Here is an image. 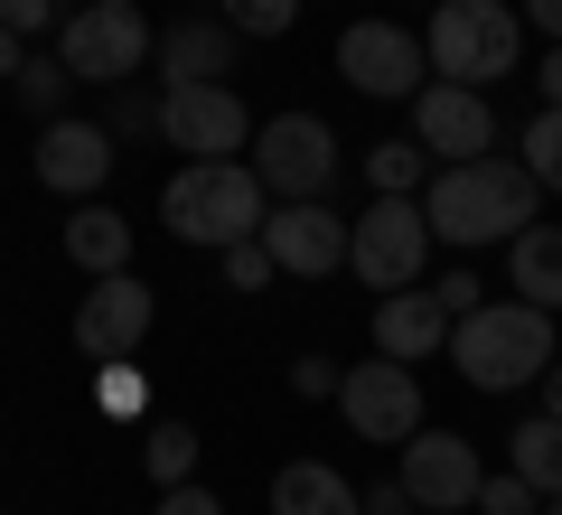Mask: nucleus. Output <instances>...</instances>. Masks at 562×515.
I'll return each mask as SVG.
<instances>
[{"instance_id":"f257e3e1","label":"nucleus","mask_w":562,"mask_h":515,"mask_svg":"<svg viewBox=\"0 0 562 515\" xmlns=\"http://www.w3.org/2000/svg\"><path fill=\"white\" fill-rule=\"evenodd\" d=\"M535 198L543 188L525 179V159H497V150H479V159H450V169H431L422 179V225H431V244H506L516 225H535Z\"/></svg>"},{"instance_id":"f03ea898","label":"nucleus","mask_w":562,"mask_h":515,"mask_svg":"<svg viewBox=\"0 0 562 515\" xmlns=\"http://www.w3.org/2000/svg\"><path fill=\"white\" fill-rule=\"evenodd\" d=\"M441 347L479 394H516V384H535L553 366V310H535V300H469Z\"/></svg>"},{"instance_id":"7ed1b4c3","label":"nucleus","mask_w":562,"mask_h":515,"mask_svg":"<svg viewBox=\"0 0 562 515\" xmlns=\"http://www.w3.org/2000/svg\"><path fill=\"white\" fill-rule=\"evenodd\" d=\"M160 216H169L179 244L225 254V244H244L262 225V179L244 169V159H188V169L160 179Z\"/></svg>"},{"instance_id":"20e7f679","label":"nucleus","mask_w":562,"mask_h":515,"mask_svg":"<svg viewBox=\"0 0 562 515\" xmlns=\"http://www.w3.org/2000/svg\"><path fill=\"white\" fill-rule=\"evenodd\" d=\"M422 57H431V76H450V85H497V76H516V57H525V20L506 10V0H441L431 10V38H422Z\"/></svg>"},{"instance_id":"39448f33","label":"nucleus","mask_w":562,"mask_h":515,"mask_svg":"<svg viewBox=\"0 0 562 515\" xmlns=\"http://www.w3.org/2000/svg\"><path fill=\"white\" fill-rule=\"evenodd\" d=\"M150 38H160V29L140 20V0H85L57 29V66L76 85H132L140 66H150Z\"/></svg>"},{"instance_id":"423d86ee","label":"nucleus","mask_w":562,"mask_h":515,"mask_svg":"<svg viewBox=\"0 0 562 515\" xmlns=\"http://www.w3.org/2000/svg\"><path fill=\"white\" fill-rule=\"evenodd\" d=\"M244 169L262 179V198H328V179H338V132L319 113H272L254 132V159Z\"/></svg>"},{"instance_id":"0eeeda50","label":"nucleus","mask_w":562,"mask_h":515,"mask_svg":"<svg viewBox=\"0 0 562 515\" xmlns=\"http://www.w3.org/2000/svg\"><path fill=\"white\" fill-rule=\"evenodd\" d=\"M422 262H431V225L413 198H375L366 216H347V272L366 291H403V281H422Z\"/></svg>"},{"instance_id":"6e6552de","label":"nucleus","mask_w":562,"mask_h":515,"mask_svg":"<svg viewBox=\"0 0 562 515\" xmlns=\"http://www.w3.org/2000/svg\"><path fill=\"white\" fill-rule=\"evenodd\" d=\"M394 469H403V506L413 515H460L469 496H479V450H469L460 432H431L422 422L413 440H394Z\"/></svg>"},{"instance_id":"1a4fd4ad","label":"nucleus","mask_w":562,"mask_h":515,"mask_svg":"<svg viewBox=\"0 0 562 515\" xmlns=\"http://www.w3.org/2000/svg\"><path fill=\"white\" fill-rule=\"evenodd\" d=\"M254 244L272 254V272H301V281H328L347 262V216L328 198H281V206H262V225H254Z\"/></svg>"},{"instance_id":"9d476101","label":"nucleus","mask_w":562,"mask_h":515,"mask_svg":"<svg viewBox=\"0 0 562 515\" xmlns=\"http://www.w3.org/2000/svg\"><path fill=\"white\" fill-rule=\"evenodd\" d=\"M150 132H169V150H188V159H235L244 141H254L235 85H169V94L150 103Z\"/></svg>"},{"instance_id":"9b49d317","label":"nucleus","mask_w":562,"mask_h":515,"mask_svg":"<svg viewBox=\"0 0 562 515\" xmlns=\"http://www.w3.org/2000/svg\"><path fill=\"white\" fill-rule=\"evenodd\" d=\"M338 413L357 422L366 440H413L422 432V384H413V366H394V357H366V366H338Z\"/></svg>"},{"instance_id":"f8f14e48","label":"nucleus","mask_w":562,"mask_h":515,"mask_svg":"<svg viewBox=\"0 0 562 515\" xmlns=\"http://www.w3.org/2000/svg\"><path fill=\"white\" fill-rule=\"evenodd\" d=\"M413 141L431 159H479V150H497V113H487V94L479 85H450V76H431V85H413Z\"/></svg>"},{"instance_id":"ddd939ff","label":"nucleus","mask_w":562,"mask_h":515,"mask_svg":"<svg viewBox=\"0 0 562 515\" xmlns=\"http://www.w3.org/2000/svg\"><path fill=\"white\" fill-rule=\"evenodd\" d=\"M338 76L357 85V94L394 103V94H413V85H431V57H422L413 29H394V20H357V29L338 38Z\"/></svg>"},{"instance_id":"4468645a","label":"nucleus","mask_w":562,"mask_h":515,"mask_svg":"<svg viewBox=\"0 0 562 515\" xmlns=\"http://www.w3.org/2000/svg\"><path fill=\"white\" fill-rule=\"evenodd\" d=\"M140 337H150V281L94 272V291H85V310H76V347L113 366V357H132Z\"/></svg>"},{"instance_id":"2eb2a0df","label":"nucleus","mask_w":562,"mask_h":515,"mask_svg":"<svg viewBox=\"0 0 562 515\" xmlns=\"http://www.w3.org/2000/svg\"><path fill=\"white\" fill-rule=\"evenodd\" d=\"M113 159H122V150H113V132H103V122H66V113H57V122L38 132V179L57 188V198H76V206L103 198Z\"/></svg>"},{"instance_id":"dca6fc26","label":"nucleus","mask_w":562,"mask_h":515,"mask_svg":"<svg viewBox=\"0 0 562 515\" xmlns=\"http://www.w3.org/2000/svg\"><path fill=\"white\" fill-rule=\"evenodd\" d=\"M441 337H450V300L431 291V281H403V291H384V310H375V357L422 366V357H441Z\"/></svg>"},{"instance_id":"f3484780","label":"nucleus","mask_w":562,"mask_h":515,"mask_svg":"<svg viewBox=\"0 0 562 515\" xmlns=\"http://www.w3.org/2000/svg\"><path fill=\"white\" fill-rule=\"evenodd\" d=\"M150 57H160L169 85H225V66H235V29H225V20H179L169 38H150Z\"/></svg>"},{"instance_id":"a211bd4d","label":"nucleus","mask_w":562,"mask_h":515,"mask_svg":"<svg viewBox=\"0 0 562 515\" xmlns=\"http://www.w3.org/2000/svg\"><path fill=\"white\" fill-rule=\"evenodd\" d=\"M272 515H366V496L328 459H281L272 469Z\"/></svg>"},{"instance_id":"6ab92c4d","label":"nucleus","mask_w":562,"mask_h":515,"mask_svg":"<svg viewBox=\"0 0 562 515\" xmlns=\"http://www.w3.org/2000/svg\"><path fill=\"white\" fill-rule=\"evenodd\" d=\"M66 262H76V272H132V225L103 198H85L76 216H66Z\"/></svg>"},{"instance_id":"aec40b11","label":"nucleus","mask_w":562,"mask_h":515,"mask_svg":"<svg viewBox=\"0 0 562 515\" xmlns=\"http://www.w3.org/2000/svg\"><path fill=\"white\" fill-rule=\"evenodd\" d=\"M506 262H516V291L535 310H562V225H516L506 235Z\"/></svg>"},{"instance_id":"412c9836","label":"nucleus","mask_w":562,"mask_h":515,"mask_svg":"<svg viewBox=\"0 0 562 515\" xmlns=\"http://www.w3.org/2000/svg\"><path fill=\"white\" fill-rule=\"evenodd\" d=\"M506 450H516V478H525L535 496H562V422H553V413L516 422V440H506Z\"/></svg>"},{"instance_id":"4be33fe9","label":"nucleus","mask_w":562,"mask_h":515,"mask_svg":"<svg viewBox=\"0 0 562 515\" xmlns=\"http://www.w3.org/2000/svg\"><path fill=\"white\" fill-rule=\"evenodd\" d=\"M422 179H431V150H422V141L366 150V188H375V198H422Z\"/></svg>"},{"instance_id":"5701e85b","label":"nucleus","mask_w":562,"mask_h":515,"mask_svg":"<svg viewBox=\"0 0 562 515\" xmlns=\"http://www.w3.org/2000/svg\"><path fill=\"white\" fill-rule=\"evenodd\" d=\"M140 469H150V488H179V478L198 469V432H188V422H150V432H140Z\"/></svg>"},{"instance_id":"b1692460","label":"nucleus","mask_w":562,"mask_h":515,"mask_svg":"<svg viewBox=\"0 0 562 515\" xmlns=\"http://www.w3.org/2000/svg\"><path fill=\"white\" fill-rule=\"evenodd\" d=\"M525 179H535L543 198H562V103H543V113L525 122Z\"/></svg>"},{"instance_id":"393cba45","label":"nucleus","mask_w":562,"mask_h":515,"mask_svg":"<svg viewBox=\"0 0 562 515\" xmlns=\"http://www.w3.org/2000/svg\"><path fill=\"white\" fill-rule=\"evenodd\" d=\"M10 85H20V103H29L38 122H57V113H66V85H76V76H66L57 57H20V76H10Z\"/></svg>"},{"instance_id":"a878e982","label":"nucleus","mask_w":562,"mask_h":515,"mask_svg":"<svg viewBox=\"0 0 562 515\" xmlns=\"http://www.w3.org/2000/svg\"><path fill=\"white\" fill-rule=\"evenodd\" d=\"M216 20L235 38H281V29L301 20V0H216Z\"/></svg>"},{"instance_id":"bb28decb","label":"nucleus","mask_w":562,"mask_h":515,"mask_svg":"<svg viewBox=\"0 0 562 515\" xmlns=\"http://www.w3.org/2000/svg\"><path fill=\"white\" fill-rule=\"evenodd\" d=\"M469 506H479V515H535V488L506 469V478H479V496H469Z\"/></svg>"},{"instance_id":"cd10ccee","label":"nucleus","mask_w":562,"mask_h":515,"mask_svg":"<svg viewBox=\"0 0 562 515\" xmlns=\"http://www.w3.org/2000/svg\"><path fill=\"white\" fill-rule=\"evenodd\" d=\"M225 281H235V291H262V281H272V254H262L254 235H244V244H225Z\"/></svg>"},{"instance_id":"c85d7f7f","label":"nucleus","mask_w":562,"mask_h":515,"mask_svg":"<svg viewBox=\"0 0 562 515\" xmlns=\"http://www.w3.org/2000/svg\"><path fill=\"white\" fill-rule=\"evenodd\" d=\"M47 20H57V0H0V29H10V38H38Z\"/></svg>"},{"instance_id":"c756f323","label":"nucleus","mask_w":562,"mask_h":515,"mask_svg":"<svg viewBox=\"0 0 562 515\" xmlns=\"http://www.w3.org/2000/svg\"><path fill=\"white\" fill-rule=\"evenodd\" d=\"M291 394H310V403L338 394V357H301V366H291Z\"/></svg>"},{"instance_id":"7c9ffc66","label":"nucleus","mask_w":562,"mask_h":515,"mask_svg":"<svg viewBox=\"0 0 562 515\" xmlns=\"http://www.w3.org/2000/svg\"><path fill=\"white\" fill-rule=\"evenodd\" d=\"M103 403H113V413H140V376H132V357H113V376H103Z\"/></svg>"},{"instance_id":"2f4dec72","label":"nucleus","mask_w":562,"mask_h":515,"mask_svg":"<svg viewBox=\"0 0 562 515\" xmlns=\"http://www.w3.org/2000/svg\"><path fill=\"white\" fill-rule=\"evenodd\" d=\"M160 515H225V506H216L206 488H188V478H179V488H160Z\"/></svg>"},{"instance_id":"473e14b6","label":"nucleus","mask_w":562,"mask_h":515,"mask_svg":"<svg viewBox=\"0 0 562 515\" xmlns=\"http://www.w3.org/2000/svg\"><path fill=\"white\" fill-rule=\"evenodd\" d=\"M431 291H441V300H450V318H460L469 300H479V272H450V281H431Z\"/></svg>"},{"instance_id":"72a5a7b5","label":"nucleus","mask_w":562,"mask_h":515,"mask_svg":"<svg viewBox=\"0 0 562 515\" xmlns=\"http://www.w3.org/2000/svg\"><path fill=\"white\" fill-rule=\"evenodd\" d=\"M525 20H535V29H543V38H553V47H562V0H525Z\"/></svg>"},{"instance_id":"f704fd0d","label":"nucleus","mask_w":562,"mask_h":515,"mask_svg":"<svg viewBox=\"0 0 562 515\" xmlns=\"http://www.w3.org/2000/svg\"><path fill=\"white\" fill-rule=\"evenodd\" d=\"M535 384H543V413H553V422H562V347H553V366H543V376H535Z\"/></svg>"},{"instance_id":"c9c22d12","label":"nucleus","mask_w":562,"mask_h":515,"mask_svg":"<svg viewBox=\"0 0 562 515\" xmlns=\"http://www.w3.org/2000/svg\"><path fill=\"white\" fill-rule=\"evenodd\" d=\"M20 57H29V38H10V29H0V85L20 76Z\"/></svg>"},{"instance_id":"e433bc0d","label":"nucleus","mask_w":562,"mask_h":515,"mask_svg":"<svg viewBox=\"0 0 562 515\" xmlns=\"http://www.w3.org/2000/svg\"><path fill=\"white\" fill-rule=\"evenodd\" d=\"M543 103H562V47H543Z\"/></svg>"},{"instance_id":"4c0bfd02","label":"nucleus","mask_w":562,"mask_h":515,"mask_svg":"<svg viewBox=\"0 0 562 515\" xmlns=\"http://www.w3.org/2000/svg\"><path fill=\"white\" fill-rule=\"evenodd\" d=\"M366 515H413V506H403V488H384V496H375V506H366Z\"/></svg>"},{"instance_id":"58836bf2","label":"nucleus","mask_w":562,"mask_h":515,"mask_svg":"<svg viewBox=\"0 0 562 515\" xmlns=\"http://www.w3.org/2000/svg\"><path fill=\"white\" fill-rule=\"evenodd\" d=\"M543 515H562V496H543Z\"/></svg>"}]
</instances>
